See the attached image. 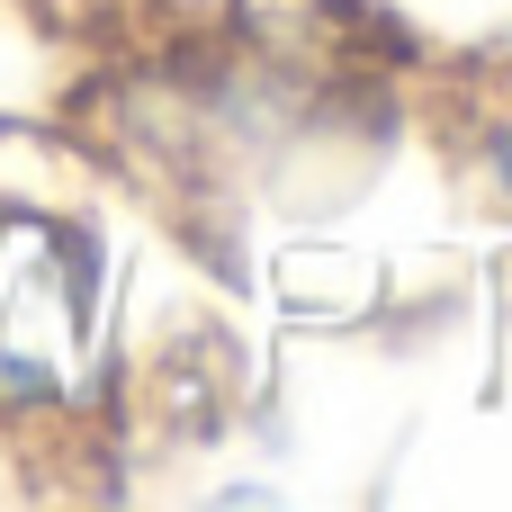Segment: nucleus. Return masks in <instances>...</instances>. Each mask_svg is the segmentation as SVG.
<instances>
[{"mask_svg":"<svg viewBox=\"0 0 512 512\" xmlns=\"http://www.w3.org/2000/svg\"><path fill=\"white\" fill-rule=\"evenodd\" d=\"M81 270L36 225H0V396H45L81 360Z\"/></svg>","mask_w":512,"mask_h":512,"instance_id":"obj_1","label":"nucleus"},{"mask_svg":"<svg viewBox=\"0 0 512 512\" xmlns=\"http://www.w3.org/2000/svg\"><path fill=\"white\" fill-rule=\"evenodd\" d=\"M504 171H512V144H504Z\"/></svg>","mask_w":512,"mask_h":512,"instance_id":"obj_2","label":"nucleus"}]
</instances>
